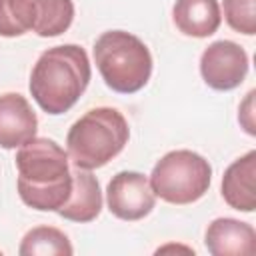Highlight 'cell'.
Instances as JSON below:
<instances>
[{
    "label": "cell",
    "mask_w": 256,
    "mask_h": 256,
    "mask_svg": "<svg viewBox=\"0 0 256 256\" xmlns=\"http://www.w3.org/2000/svg\"><path fill=\"white\" fill-rule=\"evenodd\" d=\"M18 194L40 212H58L72 192L70 158L52 138H30L16 152Z\"/></svg>",
    "instance_id": "6da1fadb"
},
{
    "label": "cell",
    "mask_w": 256,
    "mask_h": 256,
    "mask_svg": "<svg viewBox=\"0 0 256 256\" xmlns=\"http://www.w3.org/2000/svg\"><path fill=\"white\" fill-rule=\"evenodd\" d=\"M88 54L78 44H60L44 50L30 74V94L52 116L68 112L90 84Z\"/></svg>",
    "instance_id": "7a4b0ae2"
},
{
    "label": "cell",
    "mask_w": 256,
    "mask_h": 256,
    "mask_svg": "<svg viewBox=\"0 0 256 256\" xmlns=\"http://www.w3.org/2000/svg\"><path fill=\"white\" fill-rule=\"evenodd\" d=\"M130 128L124 114L110 106L88 110L68 130V158L76 168L96 170L116 158L128 144Z\"/></svg>",
    "instance_id": "3957f363"
},
{
    "label": "cell",
    "mask_w": 256,
    "mask_h": 256,
    "mask_svg": "<svg viewBox=\"0 0 256 256\" xmlns=\"http://www.w3.org/2000/svg\"><path fill=\"white\" fill-rule=\"evenodd\" d=\"M94 62L106 86L118 94L142 90L152 76V54L148 46L124 30H108L96 38Z\"/></svg>",
    "instance_id": "277c9868"
},
{
    "label": "cell",
    "mask_w": 256,
    "mask_h": 256,
    "mask_svg": "<svg viewBox=\"0 0 256 256\" xmlns=\"http://www.w3.org/2000/svg\"><path fill=\"white\" fill-rule=\"evenodd\" d=\"M150 186L168 204H192L200 200L212 182L210 162L192 150H172L152 168Z\"/></svg>",
    "instance_id": "5b68a950"
},
{
    "label": "cell",
    "mask_w": 256,
    "mask_h": 256,
    "mask_svg": "<svg viewBox=\"0 0 256 256\" xmlns=\"http://www.w3.org/2000/svg\"><path fill=\"white\" fill-rule=\"evenodd\" d=\"M74 20L72 0H0V36L14 38L36 32L42 38L60 36Z\"/></svg>",
    "instance_id": "8992f818"
},
{
    "label": "cell",
    "mask_w": 256,
    "mask_h": 256,
    "mask_svg": "<svg viewBox=\"0 0 256 256\" xmlns=\"http://www.w3.org/2000/svg\"><path fill=\"white\" fill-rule=\"evenodd\" d=\"M200 74L212 90H234L248 74V54L232 40H216L200 56Z\"/></svg>",
    "instance_id": "52a82bcc"
},
{
    "label": "cell",
    "mask_w": 256,
    "mask_h": 256,
    "mask_svg": "<svg viewBox=\"0 0 256 256\" xmlns=\"http://www.w3.org/2000/svg\"><path fill=\"white\" fill-rule=\"evenodd\" d=\"M106 202L110 214L120 220H142L156 204V194L150 180L134 170H122L106 186Z\"/></svg>",
    "instance_id": "ba28073f"
},
{
    "label": "cell",
    "mask_w": 256,
    "mask_h": 256,
    "mask_svg": "<svg viewBox=\"0 0 256 256\" xmlns=\"http://www.w3.org/2000/svg\"><path fill=\"white\" fill-rule=\"evenodd\" d=\"M38 118L30 102L16 92L0 96V148H20L36 136Z\"/></svg>",
    "instance_id": "9c48e42d"
},
{
    "label": "cell",
    "mask_w": 256,
    "mask_h": 256,
    "mask_svg": "<svg viewBox=\"0 0 256 256\" xmlns=\"http://www.w3.org/2000/svg\"><path fill=\"white\" fill-rule=\"evenodd\" d=\"M204 244L212 256H250L256 252V230L236 218H216L206 228Z\"/></svg>",
    "instance_id": "30bf717a"
},
{
    "label": "cell",
    "mask_w": 256,
    "mask_h": 256,
    "mask_svg": "<svg viewBox=\"0 0 256 256\" xmlns=\"http://www.w3.org/2000/svg\"><path fill=\"white\" fill-rule=\"evenodd\" d=\"M224 202L240 212H254L256 208V152L250 150L236 158L222 176Z\"/></svg>",
    "instance_id": "8fae6325"
},
{
    "label": "cell",
    "mask_w": 256,
    "mask_h": 256,
    "mask_svg": "<svg viewBox=\"0 0 256 256\" xmlns=\"http://www.w3.org/2000/svg\"><path fill=\"white\" fill-rule=\"evenodd\" d=\"M102 210V190L98 178L84 168L72 170V192L62 208H58V216L70 222H92Z\"/></svg>",
    "instance_id": "7c38bea8"
},
{
    "label": "cell",
    "mask_w": 256,
    "mask_h": 256,
    "mask_svg": "<svg viewBox=\"0 0 256 256\" xmlns=\"http://www.w3.org/2000/svg\"><path fill=\"white\" fill-rule=\"evenodd\" d=\"M172 20L184 36L208 38L220 28V4L218 0H176Z\"/></svg>",
    "instance_id": "4fadbf2b"
},
{
    "label": "cell",
    "mask_w": 256,
    "mask_h": 256,
    "mask_svg": "<svg viewBox=\"0 0 256 256\" xmlns=\"http://www.w3.org/2000/svg\"><path fill=\"white\" fill-rule=\"evenodd\" d=\"M20 256H70L74 248L68 236L54 226H36L28 230L18 248Z\"/></svg>",
    "instance_id": "5bb4252c"
},
{
    "label": "cell",
    "mask_w": 256,
    "mask_h": 256,
    "mask_svg": "<svg viewBox=\"0 0 256 256\" xmlns=\"http://www.w3.org/2000/svg\"><path fill=\"white\" fill-rule=\"evenodd\" d=\"M256 0H224V18L226 24L246 36L256 34V12H254Z\"/></svg>",
    "instance_id": "9a60e30c"
},
{
    "label": "cell",
    "mask_w": 256,
    "mask_h": 256,
    "mask_svg": "<svg viewBox=\"0 0 256 256\" xmlns=\"http://www.w3.org/2000/svg\"><path fill=\"white\" fill-rule=\"evenodd\" d=\"M254 96H256V90H250L244 98V102L240 104L238 108V122L242 124V128L250 134V136H256V122H254Z\"/></svg>",
    "instance_id": "2e32d148"
}]
</instances>
